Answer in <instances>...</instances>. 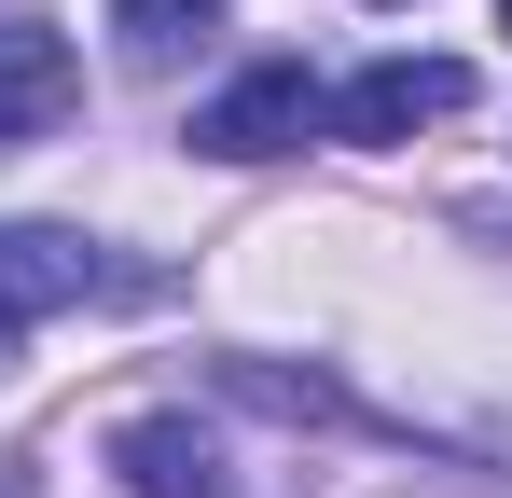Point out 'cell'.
<instances>
[{
	"mask_svg": "<svg viewBox=\"0 0 512 498\" xmlns=\"http://www.w3.org/2000/svg\"><path fill=\"white\" fill-rule=\"evenodd\" d=\"M333 125V97L305 83V56H263V70H236L208 111H194V153H222V166H263V153H305Z\"/></svg>",
	"mask_w": 512,
	"mask_h": 498,
	"instance_id": "1",
	"label": "cell"
},
{
	"mask_svg": "<svg viewBox=\"0 0 512 498\" xmlns=\"http://www.w3.org/2000/svg\"><path fill=\"white\" fill-rule=\"evenodd\" d=\"M97 277H111V263H97V249L70 236V222H0V360L28 346V319H56V305H84Z\"/></svg>",
	"mask_w": 512,
	"mask_h": 498,
	"instance_id": "2",
	"label": "cell"
},
{
	"mask_svg": "<svg viewBox=\"0 0 512 498\" xmlns=\"http://www.w3.org/2000/svg\"><path fill=\"white\" fill-rule=\"evenodd\" d=\"M443 111H471V70H457V56H374V70L333 97V139H416Z\"/></svg>",
	"mask_w": 512,
	"mask_h": 498,
	"instance_id": "3",
	"label": "cell"
},
{
	"mask_svg": "<svg viewBox=\"0 0 512 498\" xmlns=\"http://www.w3.org/2000/svg\"><path fill=\"white\" fill-rule=\"evenodd\" d=\"M111 471H125V498H236L222 429H194V415H125L111 429Z\"/></svg>",
	"mask_w": 512,
	"mask_h": 498,
	"instance_id": "4",
	"label": "cell"
},
{
	"mask_svg": "<svg viewBox=\"0 0 512 498\" xmlns=\"http://www.w3.org/2000/svg\"><path fill=\"white\" fill-rule=\"evenodd\" d=\"M70 97H84V56H70L56 28H14V42H0V153L56 139V125H70Z\"/></svg>",
	"mask_w": 512,
	"mask_h": 498,
	"instance_id": "5",
	"label": "cell"
},
{
	"mask_svg": "<svg viewBox=\"0 0 512 498\" xmlns=\"http://www.w3.org/2000/svg\"><path fill=\"white\" fill-rule=\"evenodd\" d=\"M208 28H222V0H111L125 70H180V56H208Z\"/></svg>",
	"mask_w": 512,
	"mask_h": 498,
	"instance_id": "6",
	"label": "cell"
},
{
	"mask_svg": "<svg viewBox=\"0 0 512 498\" xmlns=\"http://www.w3.org/2000/svg\"><path fill=\"white\" fill-rule=\"evenodd\" d=\"M499 14H512V0H499Z\"/></svg>",
	"mask_w": 512,
	"mask_h": 498,
	"instance_id": "7",
	"label": "cell"
},
{
	"mask_svg": "<svg viewBox=\"0 0 512 498\" xmlns=\"http://www.w3.org/2000/svg\"><path fill=\"white\" fill-rule=\"evenodd\" d=\"M0 498H14V485H0Z\"/></svg>",
	"mask_w": 512,
	"mask_h": 498,
	"instance_id": "8",
	"label": "cell"
}]
</instances>
